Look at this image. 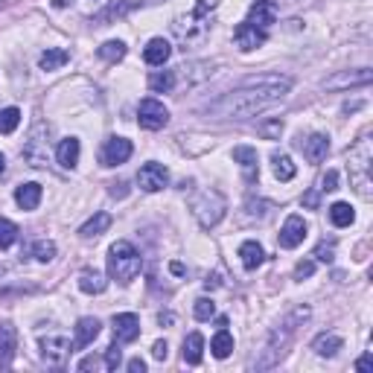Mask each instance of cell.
<instances>
[{
	"mask_svg": "<svg viewBox=\"0 0 373 373\" xmlns=\"http://www.w3.org/2000/svg\"><path fill=\"white\" fill-rule=\"evenodd\" d=\"M137 120H140L143 129L158 131L170 122V111H167V105L158 102V100H143L140 108H137Z\"/></svg>",
	"mask_w": 373,
	"mask_h": 373,
	"instance_id": "8",
	"label": "cell"
},
{
	"mask_svg": "<svg viewBox=\"0 0 373 373\" xmlns=\"http://www.w3.org/2000/svg\"><path fill=\"white\" fill-rule=\"evenodd\" d=\"M269 3H271L274 9H278V6H298L300 0H269Z\"/></svg>",
	"mask_w": 373,
	"mask_h": 373,
	"instance_id": "52",
	"label": "cell"
},
{
	"mask_svg": "<svg viewBox=\"0 0 373 373\" xmlns=\"http://www.w3.org/2000/svg\"><path fill=\"white\" fill-rule=\"evenodd\" d=\"M266 38H269V33L257 30V26H251V24H239L237 30H233V44H237L242 53H251V50L262 47L266 44Z\"/></svg>",
	"mask_w": 373,
	"mask_h": 373,
	"instance_id": "14",
	"label": "cell"
},
{
	"mask_svg": "<svg viewBox=\"0 0 373 373\" xmlns=\"http://www.w3.org/2000/svg\"><path fill=\"white\" fill-rule=\"evenodd\" d=\"M192 315L199 318V321H210V318L216 315V303L210 298H199L196 300V309H192Z\"/></svg>",
	"mask_w": 373,
	"mask_h": 373,
	"instance_id": "39",
	"label": "cell"
},
{
	"mask_svg": "<svg viewBox=\"0 0 373 373\" xmlns=\"http://www.w3.org/2000/svg\"><path fill=\"white\" fill-rule=\"evenodd\" d=\"M347 161H350V181H353V190L362 196L365 201H370L373 199V184H370V163H373V149H370V137L367 134H362L356 140V146L350 149V155H347Z\"/></svg>",
	"mask_w": 373,
	"mask_h": 373,
	"instance_id": "4",
	"label": "cell"
},
{
	"mask_svg": "<svg viewBox=\"0 0 373 373\" xmlns=\"http://www.w3.org/2000/svg\"><path fill=\"white\" fill-rule=\"evenodd\" d=\"M102 324L96 321V318H79L76 321V338H73V350H85L88 344L96 341V336H100Z\"/></svg>",
	"mask_w": 373,
	"mask_h": 373,
	"instance_id": "19",
	"label": "cell"
},
{
	"mask_svg": "<svg viewBox=\"0 0 373 373\" xmlns=\"http://www.w3.org/2000/svg\"><path fill=\"white\" fill-rule=\"evenodd\" d=\"M233 161L242 167V175H245V181L248 184H254L257 178H260V158H257V149L251 146H237L233 149Z\"/></svg>",
	"mask_w": 373,
	"mask_h": 373,
	"instance_id": "17",
	"label": "cell"
},
{
	"mask_svg": "<svg viewBox=\"0 0 373 373\" xmlns=\"http://www.w3.org/2000/svg\"><path fill=\"white\" fill-rule=\"evenodd\" d=\"M178 71H184V79L187 82H199V79L213 76V67L210 64H190V67H178Z\"/></svg>",
	"mask_w": 373,
	"mask_h": 373,
	"instance_id": "38",
	"label": "cell"
},
{
	"mask_svg": "<svg viewBox=\"0 0 373 373\" xmlns=\"http://www.w3.org/2000/svg\"><path fill=\"white\" fill-rule=\"evenodd\" d=\"M274 21H278V9H274L269 0H257V3L248 9V18H245V24L257 26V30H266V33L274 26Z\"/></svg>",
	"mask_w": 373,
	"mask_h": 373,
	"instance_id": "16",
	"label": "cell"
},
{
	"mask_svg": "<svg viewBox=\"0 0 373 373\" xmlns=\"http://www.w3.org/2000/svg\"><path fill=\"white\" fill-rule=\"evenodd\" d=\"M172 35L184 50H196L210 38V21L201 12H190V15H181L172 21Z\"/></svg>",
	"mask_w": 373,
	"mask_h": 373,
	"instance_id": "6",
	"label": "cell"
},
{
	"mask_svg": "<svg viewBox=\"0 0 373 373\" xmlns=\"http://www.w3.org/2000/svg\"><path fill=\"white\" fill-rule=\"evenodd\" d=\"M21 126V111L18 108H3L0 111V134H12Z\"/></svg>",
	"mask_w": 373,
	"mask_h": 373,
	"instance_id": "35",
	"label": "cell"
},
{
	"mask_svg": "<svg viewBox=\"0 0 373 373\" xmlns=\"http://www.w3.org/2000/svg\"><path fill=\"white\" fill-rule=\"evenodd\" d=\"M175 82H178L175 71H155V73L149 76V88L155 91V93H170L175 88Z\"/></svg>",
	"mask_w": 373,
	"mask_h": 373,
	"instance_id": "32",
	"label": "cell"
},
{
	"mask_svg": "<svg viewBox=\"0 0 373 373\" xmlns=\"http://www.w3.org/2000/svg\"><path fill=\"white\" fill-rule=\"evenodd\" d=\"M341 347H344V338L336 336V333H321V336L312 341V350H315L318 356H324V358H333Z\"/></svg>",
	"mask_w": 373,
	"mask_h": 373,
	"instance_id": "25",
	"label": "cell"
},
{
	"mask_svg": "<svg viewBox=\"0 0 373 373\" xmlns=\"http://www.w3.org/2000/svg\"><path fill=\"white\" fill-rule=\"evenodd\" d=\"M216 6H219V0H199L196 12H201V15H207V12H213Z\"/></svg>",
	"mask_w": 373,
	"mask_h": 373,
	"instance_id": "48",
	"label": "cell"
},
{
	"mask_svg": "<svg viewBox=\"0 0 373 373\" xmlns=\"http://www.w3.org/2000/svg\"><path fill=\"white\" fill-rule=\"evenodd\" d=\"M303 204H307V207H318V192L315 190L307 192V196H303Z\"/></svg>",
	"mask_w": 373,
	"mask_h": 373,
	"instance_id": "51",
	"label": "cell"
},
{
	"mask_svg": "<svg viewBox=\"0 0 373 373\" xmlns=\"http://www.w3.org/2000/svg\"><path fill=\"white\" fill-rule=\"evenodd\" d=\"M143 269V257L137 254V248L126 239H120L111 245V251H108V274H111V280L129 286L137 274Z\"/></svg>",
	"mask_w": 373,
	"mask_h": 373,
	"instance_id": "3",
	"label": "cell"
},
{
	"mask_svg": "<svg viewBox=\"0 0 373 373\" xmlns=\"http://www.w3.org/2000/svg\"><path fill=\"white\" fill-rule=\"evenodd\" d=\"M114 341L120 344H131L137 341V336H140V318H137L134 312H120L114 315Z\"/></svg>",
	"mask_w": 373,
	"mask_h": 373,
	"instance_id": "12",
	"label": "cell"
},
{
	"mask_svg": "<svg viewBox=\"0 0 373 373\" xmlns=\"http://www.w3.org/2000/svg\"><path fill=\"white\" fill-rule=\"evenodd\" d=\"M3 172H6V158L0 155V175H3Z\"/></svg>",
	"mask_w": 373,
	"mask_h": 373,
	"instance_id": "56",
	"label": "cell"
},
{
	"mask_svg": "<svg viewBox=\"0 0 373 373\" xmlns=\"http://www.w3.org/2000/svg\"><path fill=\"white\" fill-rule=\"evenodd\" d=\"M108 228H111V216H108V213H93L88 222L79 228V237L93 239V237H100V233H105Z\"/></svg>",
	"mask_w": 373,
	"mask_h": 373,
	"instance_id": "27",
	"label": "cell"
},
{
	"mask_svg": "<svg viewBox=\"0 0 373 373\" xmlns=\"http://www.w3.org/2000/svg\"><path fill=\"white\" fill-rule=\"evenodd\" d=\"M292 88V79L283 82H269V85H257V82H242V88L219 96L204 108L213 120H248L262 111H269L271 105H278Z\"/></svg>",
	"mask_w": 373,
	"mask_h": 373,
	"instance_id": "1",
	"label": "cell"
},
{
	"mask_svg": "<svg viewBox=\"0 0 373 373\" xmlns=\"http://www.w3.org/2000/svg\"><path fill=\"white\" fill-rule=\"evenodd\" d=\"M321 192H336L338 190V172L336 170H329L324 178H321V187H318Z\"/></svg>",
	"mask_w": 373,
	"mask_h": 373,
	"instance_id": "43",
	"label": "cell"
},
{
	"mask_svg": "<svg viewBox=\"0 0 373 373\" xmlns=\"http://www.w3.org/2000/svg\"><path fill=\"white\" fill-rule=\"evenodd\" d=\"M47 137H50V126H44V122H38V126L30 131V137H26V143H24V158L30 167H47V161H50V143H47Z\"/></svg>",
	"mask_w": 373,
	"mask_h": 373,
	"instance_id": "7",
	"label": "cell"
},
{
	"mask_svg": "<svg viewBox=\"0 0 373 373\" xmlns=\"http://www.w3.org/2000/svg\"><path fill=\"white\" fill-rule=\"evenodd\" d=\"M73 3V0H53V6H56V9H64V6H71Z\"/></svg>",
	"mask_w": 373,
	"mask_h": 373,
	"instance_id": "55",
	"label": "cell"
},
{
	"mask_svg": "<svg viewBox=\"0 0 373 373\" xmlns=\"http://www.w3.org/2000/svg\"><path fill=\"white\" fill-rule=\"evenodd\" d=\"M167 184H170V170L163 167V163H146V167H140V172H137V187L143 192H158Z\"/></svg>",
	"mask_w": 373,
	"mask_h": 373,
	"instance_id": "10",
	"label": "cell"
},
{
	"mask_svg": "<svg viewBox=\"0 0 373 373\" xmlns=\"http://www.w3.org/2000/svg\"><path fill=\"white\" fill-rule=\"evenodd\" d=\"M71 353H73V344L67 341L64 336H47V338H41V358H44L47 365H53V367L64 365Z\"/></svg>",
	"mask_w": 373,
	"mask_h": 373,
	"instance_id": "9",
	"label": "cell"
},
{
	"mask_svg": "<svg viewBox=\"0 0 373 373\" xmlns=\"http://www.w3.org/2000/svg\"><path fill=\"white\" fill-rule=\"evenodd\" d=\"M41 196H44V190H41V184L30 181V184H21L15 190V201L21 210H35V207L41 204Z\"/></svg>",
	"mask_w": 373,
	"mask_h": 373,
	"instance_id": "22",
	"label": "cell"
},
{
	"mask_svg": "<svg viewBox=\"0 0 373 373\" xmlns=\"http://www.w3.org/2000/svg\"><path fill=\"white\" fill-rule=\"evenodd\" d=\"M129 158H131V140H126V137H111V140H105L102 167H120V163H126Z\"/></svg>",
	"mask_w": 373,
	"mask_h": 373,
	"instance_id": "13",
	"label": "cell"
},
{
	"mask_svg": "<svg viewBox=\"0 0 373 373\" xmlns=\"http://www.w3.org/2000/svg\"><path fill=\"white\" fill-rule=\"evenodd\" d=\"M370 82V71L367 67H358V71H344V73H336L324 82L327 91H341V88H356V85H367Z\"/></svg>",
	"mask_w": 373,
	"mask_h": 373,
	"instance_id": "15",
	"label": "cell"
},
{
	"mask_svg": "<svg viewBox=\"0 0 373 373\" xmlns=\"http://www.w3.org/2000/svg\"><path fill=\"white\" fill-rule=\"evenodd\" d=\"M239 257H242V266H245L248 271H254V269H260L262 262H266V251H262V245H260L257 239L242 242V245H239Z\"/></svg>",
	"mask_w": 373,
	"mask_h": 373,
	"instance_id": "23",
	"label": "cell"
},
{
	"mask_svg": "<svg viewBox=\"0 0 373 373\" xmlns=\"http://www.w3.org/2000/svg\"><path fill=\"white\" fill-rule=\"evenodd\" d=\"M129 370H131V373H143V370H146V362H143V358H131Z\"/></svg>",
	"mask_w": 373,
	"mask_h": 373,
	"instance_id": "50",
	"label": "cell"
},
{
	"mask_svg": "<svg viewBox=\"0 0 373 373\" xmlns=\"http://www.w3.org/2000/svg\"><path fill=\"white\" fill-rule=\"evenodd\" d=\"M96 367H100V358H96V356H85L79 362V370H96Z\"/></svg>",
	"mask_w": 373,
	"mask_h": 373,
	"instance_id": "47",
	"label": "cell"
},
{
	"mask_svg": "<svg viewBox=\"0 0 373 373\" xmlns=\"http://www.w3.org/2000/svg\"><path fill=\"white\" fill-rule=\"evenodd\" d=\"M79 289L85 295H102L105 289H108V280H105V274L93 271V269H85V271L79 274Z\"/></svg>",
	"mask_w": 373,
	"mask_h": 373,
	"instance_id": "24",
	"label": "cell"
},
{
	"mask_svg": "<svg viewBox=\"0 0 373 373\" xmlns=\"http://www.w3.org/2000/svg\"><path fill=\"white\" fill-rule=\"evenodd\" d=\"M67 59H71V53L62 50V47H53V50H47V53H41L38 67H41V71H59V67L67 64Z\"/></svg>",
	"mask_w": 373,
	"mask_h": 373,
	"instance_id": "29",
	"label": "cell"
},
{
	"mask_svg": "<svg viewBox=\"0 0 373 373\" xmlns=\"http://www.w3.org/2000/svg\"><path fill=\"white\" fill-rule=\"evenodd\" d=\"M170 271H172V274H178V278H181V274H184V266H181V262H170Z\"/></svg>",
	"mask_w": 373,
	"mask_h": 373,
	"instance_id": "54",
	"label": "cell"
},
{
	"mask_svg": "<svg viewBox=\"0 0 373 373\" xmlns=\"http://www.w3.org/2000/svg\"><path fill=\"white\" fill-rule=\"evenodd\" d=\"M204 356V336L201 333H190L184 338V362L187 365H199Z\"/></svg>",
	"mask_w": 373,
	"mask_h": 373,
	"instance_id": "28",
	"label": "cell"
},
{
	"mask_svg": "<svg viewBox=\"0 0 373 373\" xmlns=\"http://www.w3.org/2000/svg\"><path fill=\"white\" fill-rule=\"evenodd\" d=\"M33 257L38 262H53V257H56V242L53 239H38L33 245Z\"/></svg>",
	"mask_w": 373,
	"mask_h": 373,
	"instance_id": "37",
	"label": "cell"
},
{
	"mask_svg": "<svg viewBox=\"0 0 373 373\" xmlns=\"http://www.w3.org/2000/svg\"><path fill=\"white\" fill-rule=\"evenodd\" d=\"M329 222H333L336 228H350L356 222V213L353 207L347 201H336L333 207H329Z\"/></svg>",
	"mask_w": 373,
	"mask_h": 373,
	"instance_id": "30",
	"label": "cell"
},
{
	"mask_svg": "<svg viewBox=\"0 0 373 373\" xmlns=\"http://www.w3.org/2000/svg\"><path fill=\"white\" fill-rule=\"evenodd\" d=\"M271 167H274V175H278V181H292L298 167L292 163V158L289 155H280V152H274L271 155Z\"/></svg>",
	"mask_w": 373,
	"mask_h": 373,
	"instance_id": "31",
	"label": "cell"
},
{
	"mask_svg": "<svg viewBox=\"0 0 373 373\" xmlns=\"http://www.w3.org/2000/svg\"><path fill=\"white\" fill-rule=\"evenodd\" d=\"M120 362H122V353H120V341H114L111 347L105 350V367H108V370H117V367H120Z\"/></svg>",
	"mask_w": 373,
	"mask_h": 373,
	"instance_id": "40",
	"label": "cell"
},
{
	"mask_svg": "<svg viewBox=\"0 0 373 373\" xmlns=\"http://www.w3.org/2000/svg\"><path fill=\"white\" fill-rule=\"evenodd\" d=\"M312 274H315V262H312V260H303V262H298V269H295V280L312 278Z\"/></svg>",
	"mask_w": 373,
	"mask_h": 373,
	"instance_id": "44",
	"label": "cell"
},
{
	"mask_svg": "<svg viewBox=\"0 0 373 373\" xmlns=\"http://www.w3.org/2000/svg\"><path fill=\"white\" fill-rule=\"evenodd\" d=\"M300 149L312 163H321L327 158V152H329V137L327 134H309L307 140L300 143Z\"/></svg>",
	"mask_w": 373,
	"mask_h": 373,
	"instance_id": "21",
	"label": "cell"
},
{
	"mask_svg": "<svg viewBox=\"0 0 373 373\" xmlns=\"http://www.w3.org/2000/svg\"><path fill=\"white\" fill-rule=\"evenodd\" d=\"M172 321H175L172 312H161V315H158V324H172Z\"/></svg>",
	"mask_w": 373,
	"mask_h": 373,
	"instance_id": "53",
	"label": "cell"
},
{
	"mask_svg": "<svg viewBox=\"0 0 373 373\" xmlns=\"http://www.w3.org/2000/svg\"><path fill=\"white\" fill-rule=\"evenodd\" d=\"M56 161L62 163L64 170H73L76 167V163H79V140H76V137H64V140L59 143Z\"/></svg>",
	"mask_w": 373,
	"mask_h": 373,
	"instance_id": "26",
	"label": "cell"
},
{
	"mask_svg": "<svg viewBox=\"0 0 373 373\" xmlns=\"http://www.w3.org/2000/svg\"><path fill=\"white\" fill-rule=\"evenodd\" d=\"M315 257L321 260V262H333V257H336V245H333V242H318Z\"/></svg>",
	"mask_w": 373,
	"mask_h": 373,
	"instance_id": "41",
	"label": "cell"
},
{
	"mask_svg": "<svg viewBox=\"0 0 373 373\" xmlns=\"http://www.w3.org/2000/svg\"><path fill=\"white\" fill-rule=\"evenodd\" d=\"M309 315H312L309 307H298L278 329H274V333L269 336V341H266V350H262V356L257 358V370H269V367H274V365H280V358L286 356V347L292 344L298 327L307 321Z\"/></svg>",
	"mask_w": 373,
	"mask_h": 373,
	"instance_id": "2",
	"label": "cell"
},
{
	"mask_svg": "<svg viewBox=\"0 0 373 373\" xmlns=\"http://www.w3.org/2000/svg\"><path fill=\"white\" fill-rule=\"evenodd\" d=\"M170 56H172V47H170L167 38H152L149 44H146V50H143V59H146V64H152V67L167 64Z\"/></svg>",
	"mask_w": 373,
	"mask_h": 373,
	"instance_id": "20",
	"label": "cell"
},
{
	"mask_svg": "<svg viewBox=\"0 0 373 373\" xmlns=\"http://www.w3.org/2000/svg\"><path fill=\"white\" fill-rule=\"evenodd\" d=\"M307 222H303V216H298V213H292L283 222V228H280V237H278V242H280V248H298L303 239H307Z\"/></svg>",
	"mask_w": 373,
	"mask_h": 373,
	"instance_id": "11",
	"label": "cell"
},
{
	"mask_svg": "<svg viewBox=\"0 0 373 373\" xmlns=\"http://www.w3.org/2000/svg\"><path fill=\"white\" fill-rule=\"evenodd\" d=\"M152 356H155L158 362H163V358L170 356V344L167 341H155V344H152Z\"/></svg>",
	"mask_w": 373,
	"mask_h": 373,
	"instance_id": "45",
	"label": "cell"
},
{
	"mask_svg": "<svg viewBox=\"0 0 373 373\" xmlns=\"http://www.w3.org/2000/svg\"><path fill=\"white\" fill-rule=\"evenodd\" d=\"M15 347H18V333L9 321H0V367H9L12 358H15Z\"/></svg>",
	"mask_w": 373,
	"mask_h": 373,
	"instance_id": "18",
	"label": "cell"
},
{
	"mask_svg": "<svg viewBox=\"0 0 373 373\" xmlns=\"http://www.w3.org/2000/svg\"><path fill=\"white\" fill-rule=\"evenodd\" d=\"M356 370H362V373H370L373 370V356L370 353H365L362 358H358V362H356Z\"/></svg>",
	"mask_w": 373,
	"mask_h": 373,
	"instance_id": "46",
	"label": "cell"
},
{
	"mask_svg": "<svg viewBox=\"0 0 373 373\" xmlns=\"http://www.w3.org/2000/svg\"><path fill=\"white\" fill-rule=\"evenodd\" d=\"M190 210L201 228H216L228 213V199L219 190H199L190 201Z\"/></svg>",
	"mask_w": 373,
	"mask_h": 373,
	"instance_id": "5",
	"label": "cell"
},
{
	"mask_svg": "<svg viewBox=\"0 0 373 373\" xmlns=\"http://www.w3.org/2000/svg\"><path fill=\"white\" fill-rule=\"evenodd\" d=\"M122 56H126V44L122 41H105L100 47V59H105V62H120Z\"/></svg>",
	"mask_w": 373,
	"mask_h": 373,
	"instance_id": "36",
	"label": "cell"
},
{
	"mask_svg": "<svg viewBox=\"0 0 373 373\" xmlns=\"http://www.w3.org/2000/svg\"><path fill=\"white\" fill-rule=\"evenodd\" d=\"M280 131H283L280 120H271V122H262V126H260V134L269 137V140H271V137H280Z\"/></svg>",
	"mask_w": 373,
	"mask_h": 373,
	"instance_id": "42",
	"label": "cell"
},
{
	"mask_svg": "<svg viewBox=\"0 0 373 373\" xmlns=\"http://www.w3.org/2000/svg\"><path fill=\"white\" fill-rule=\"evenodd\" d=\"M219 286H222V274H207L204 289H219Z\"/></svg>",
	"mask_w": 373,
	"mask_h": 373,
	"instance_id": "49",
	"label": "cell"
},
{
	"mask_svg": "<svg viewBox=\"0 0 373 373\" xmlns=\"http://www.w3.org/2000/svg\"><path fill=\"white\" fill-rule=\"evenodd\" d=\"M18 239V225L12 222V219H3L0 216V251H6V248H12Z\"/></svg>",
	"mask_w": 373,
	"mask_h": 373,
	"instance_id": "34",
	"label": "cell"
},
{
	"mask_svg": "<svg viewBox=\"0 0 373 373\" xmlns=\"http://www.w3.org/2000/svg\"><path fill=\"white\" fill-rule=\"evenodd\" d=\"M210 350H213L216 358H228V356H230V350H233V336L228 333L225 327H219V333H216L213 341H210Z\"/></svg>",
	"mask_w": 373,
	"mask_h": 373,
	"instance_id": "33",
	"label": "cell"
}]
</instances>
